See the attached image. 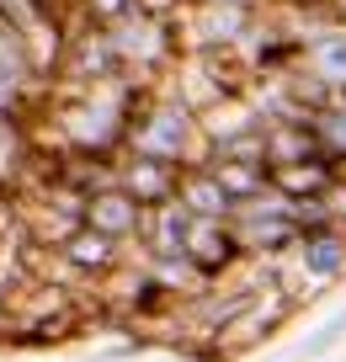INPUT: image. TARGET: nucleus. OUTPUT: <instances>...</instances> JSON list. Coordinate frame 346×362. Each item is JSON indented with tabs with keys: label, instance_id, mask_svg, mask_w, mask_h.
I'll return each mask as SVG.
<instances>
[{
	"label": "nucleus",
	"instance_id": "nucleus-1",
	"mask_svg": "<svg viewBox=\"0 0 346 362\" xmlns=\"http://www.w3.org/2000/svg\"><path fill=\"white\" fill-rule=\"evenodd\" d=\"M128 144H134V155H149V160H166V165L187 170V160L202 149V134H197V117L181 102H155L149 112L134 117Z\"/></svg>",
	"mask_w": 346,
	"mask_h": 362
},
{
	"label": "nucleus",
	"instance_id": "nucleus-2",
	"mask_svg": "<svg viewBox=\"0 0 346 362\" xmlns=\"http://www.w3.org/2000/svg\"><path fill=\"white\" fill-rule=\"evenodd\" d=\"M293 250H299V267L309 283H335L346 272V224L341 218H314V224L299 229V240H293Z\"/></svg>",
	"mask_w": 346,
	"mask_h": 362
},
{
	"label": "nucleus",
	"instance_id": "nucleus-3",
	"mask_svg": "<svg viewBox=\"0 0 346 362\" xmlns=\"http://www.w3.org/2000/svg\"><path fill=\"white\" fill-rule=\"evenodd\" d=\"M240 235H235V218H187V235H181V256H187L192 272H224L229 261L240 256Z\"/></svg>",
	"mask_w": 346,
	"mask_h": 362
},
{
	"label": "nucleus",
	"instance_id": "nucleus-4",
	"mask_svg": "<svg viewBox=\"0 0 346 362\" xmlns=\"http://www.w3.org/2000/svg\"><path fill=\"white\" fill-rule=\"evenodd\" d=\"M80 218H86L91 229H101V235H112V240H128V235L144 229L149 208L128 192L123 181H112V187H96V192L86 197V214H80Z\"/></svg>",
	"mask_w": 346,
	"mask_h": 362
},
{
	"label": "nucleus",
	"instance_id": "nucleus-5",
	"mask_svg": "<svg viewBox=\"0 0 346 362\" xmlns=\"http://www.w3.org/2000/svg\"><path fill=\"white\" fill-rule=\"evenodd\" d=\"M176 203L187 208V214H197V218H235V208H240L213 165H187V170H181Z\"/></svg>",
	"mask_w": 346,
	"mask_h": 362
},
{
	"label": "nucleus",
	"instance_id": "nucleus-6",
	"mask_svg": "<svg viewBox=\"0 0 346 362\" xmlns=\"http://www.w3.org/2000/svg\"><path fill=\"white\" fill-rule=\"evenodd\" d=\"M117 181H123L128 192L139 197L144 208H160L176 197V181H181V165H166V160H149V155H134L123 170H117Z\"/></svg>",
	"mask_w": 346,
	"mask_h": 362
},
{
	"label": "nucleus",
	"instance_id": "nucleus-7",
	"mask_svg": "<svg viewBox=\"0 0 346 362\" xmlns=\"http://www.w3.org/2000/svg\"><path fill=\"white\" fill-rule=\"evenodd\" d=\"M309 134H314L325 160L346 165V90H325L320 102L309 107Z\"/></svg>",
	"mask_w": 346,
	"mask_h": 362
},
{
	"label": "nucleus",
	"instance_id": "nucleus-8",
	"mask_svg": "<svg viewBox=\"0 0 346 362\" xmlns=\"http://www.w3.org/2000/svg\"><path fill=\"white\" fill-rule=\"evenodd\" d=\"M117 245L123 240H112V235H101V229H91L86 218L75 224V235L64 240V261L75 272H91V277H101V272H112L117 267Z\"/></svg>",
	"mask_w": 346,
	"mask_h": 362
},
{
	"label": "nucleus",
	"instance_id": "nucleus-9",
	"mask_svg": "<svg viewBox=\"0 0 346 362\" xmlns=\"http://www.w3.org/2000/svg\"><path fill=\"white\" fill-rule=\"evenodd\" d=\"M309 54V69L325 90H346V27H325L314 33V43L304 48Z\"/></svg>",
	"mask_w": 346,
	"mask_h": 362
},
{
	"label": "nucleus",
	"instance_id": "nucleus-10",
	"mask_svg": "<svg viewBox=\"0 0 346 362\" xmlns=\"http://www.w3.org/2000/svg\"><path fill=\"white\" fill-rule=\"evenodd\" d=\"M134 6H139V0H86V11L96 16L101 27H112L117 16H128V11H134Z\"/></svg>",
	"mask_w": 346,
	"mask_h": 362
},
{
	"label": "nucleus",
	"instance_id": "nucleus-11",
	"mask_svg": "<svg viewBox=\"0 0 346 362\" xmlns=\"http://www.w3.org/2000/svg\"><path fill=\"white\" fill-rule=\"evenodd\" d=\"M341 330H346V309H341V315H335V320H330V325H325V330H320V336H314V341H309V357H320V351H330V346H335V341H341Z\"/></svg>",
	"mask_w": 346,
	"mask_h": 362
},
{
	"label": "nucleus",
	"instance_id": "nucleus-12",
	"mask_svg": "<svg viewBox=\"0 0 346 362\" xmlns=\"http://www.w3.org/2000/svg\"><path fill=\"white\" fill-rule=\"evenodd\" d=\"M202 6H256V0H202Z\"/></svg>",
	"mask_w": 346,
	"mask_h": 362
},
{
	"label": "nucleus",
	"instance_id": "nucleus-13",
	"mask_svg": "<svg viewBox=\"0 0 346 362\" xmlns=\"http://www.w3.org/2000/svg\"><path fill=\"white\" fill-rule=\"evenodd\" d=\"M6 117H11V112H0V139H6Z\"/></svg>",
	"mask_w": 346,
	"mask_h": 362
},
{
	"label": "nucleus",
	"instance_id": "nucleus-14",
	"mask_svg": "<svg viewBox=\"0 0 346 362\" xmlns=\"http://www.w3.org/2000/svg\"><path fill=\"white\" fill-rule=\"evenodd\" d=\"M304 6H309V0H304Z\"/></svg>",
	"mask_w": 346,
	"mask_h": 362
}]
</instances>
